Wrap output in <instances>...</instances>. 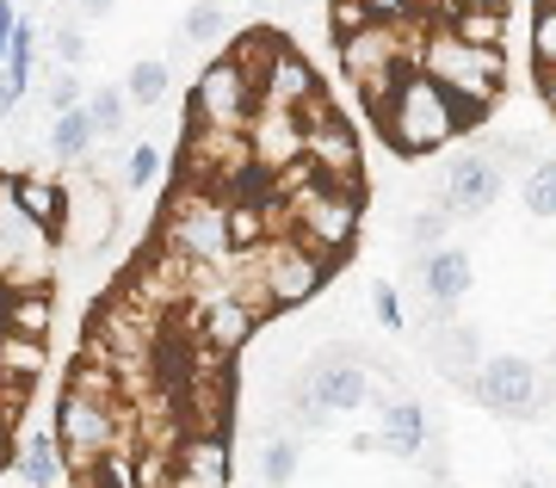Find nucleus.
<instances>
[{
	"mask_svg": "<svg viewBox=\"0 0 556 488\" xmlns=\"http://www.w3.org/2000/svg\"><path fill=\"white\" fill-rule=\"evenodd\" d=\"M285 223L291 235H303L316 254H328L334 266H346L358 229H365V186H334V179H309L285 198Z\"/></svg>",
	"mask_w": 556,
	"mask_h": 488,
	"instance_id": "obj_1",
	"label": "nucleus"
},
{
	"mask_svg": "<svg viewBox=\"0 0 556 488\" xmlns=\"http://www.w3.org/2000/svg\"><path fill=\"white\" fill-rule=\"evenodd\" d=\"M254 266H260V285L273 291L278 315H285V310H303V303H309V297H316L321 285L340 273L334 260L316 254V248H309L303 235H291V229H285V235H266V241L254 248Z\"/></svg>",
	"mask_w": 556,
	"mask_h": 488,
	"instance_id": "obj_2",
	"label": "nucleus"
},
{
	"mask_svg": "<svg viewBox=\"0 0 556 488\" xmlns=\"http://www.w3.org/2000/svg\"><path fill=\"white\" fill-rule=\"evenodd\" d=\"M118 439H124V409L93 402V396H80V390H62V402H56V446H62V458H68V476H87L105 451L118 446Z\"/></svg>",
	"mask_w": 556,
	"mask_h": 488,
	"instance_id": "obj_3",
	"label": "nucleus"
},
{
	"mask_svg": "<svg viewBox=\"0 0 556 488\" xmlns=\"http://www.w3.org/2000/svg\"><path fill=\"white\" fill-rule=\"evenodd\" d=\"M254 105H260V93H254V80H248V68H241L236 57L204 62L199 80H192V117H199V124H217V130H248Z\"/></svg>",
	"mask_w": 556,
	"mask_h": 488,
	"instance_id": "obj_4",
	"label": "nucleus"
},
{
	"mask_svg": "<svg viewBox=\"0 0 556 488\" xmlns=\"http://www.w3.org/2000/svg\"><path fill=\"white\" fill-rule=\"evenodd\" d=\"M291 396H309V402H321L328 414H346L358 409L365 396H371V372H365V352L358 347H328L309 365V372L291 384Z\"/></svg>",
	"mask_w": 556,
	"mask_h": 488,
	"instance_id": "obj_5",
	"label": "nucleus"
},
{
	"mask_svg": "<svg viewBox=\"0 0 556 488\" xmlns=\"http://www.w3.org/2000/svg\"><path fill=\"white\" fill-rule=\"evenodd\" d=\"M62 192H68V204H62L56 241H68L75 254H87V248H105V241L118 235V204H112V186H105L100 174H80L75 186H62Z\"/></svg>",
	"mask_w": 556,
	"mask_h": 488,
	"instance_id": "obj_6",
	"label": "nucleus"
},
{
	"mask_svg": "<svg viewBox=\"0 0 556 488\" xmlns=\"http://www.w3.org/2000/svg\"><path fill=\"white\" fill-rule=\"evenodd\" d=\"M477 402L482 409L507 414V421H532L544 409V390H538V365L519 359V352H495L477 372Z\"/></svg>",
	"mask_w": 556,
	"mask_h": 488,
	"instance_id": "obj_7",
	"label": "nucleus"
},
{
	"mask_svg": "<svg viewBox=\"0 0 556 488\" xmlns=\"http://www.w3.org/2000/svg\"><path fill=\"white\" fill-rule=\"evenodd\" d=\"M303 155H309V167L321 179H334V186H365V142H358L346 112L321 117V124H303Z\"/></svg>",
	"mask_w": 556,
	"mask_h": 488,
	"instance_id": "obj_8",
	"label": "nucleus"
},
{
	"mask_svg": "<svg viewBox=\"0 0 556 488\" xmlns=\"http://www.w3.org/2000/svg\"><path fill=\"white\" fill-rule=\"evenodd\" d=\"M501 192V161L495 155H457L445 174H439V204L452 216H477L489 211Z\"/></svg>",
	"mask_w": 556,
	"mask_h": 488,
	"instance_id": "obj_9",
	"label": "nucleus"
},
{
	"mask_svg": "<svg viewBox=\"0 0 556 488\" xmlns=\"http://www.w3.org/2000/svg\"><path fill=\"white\" fill-rule=\"evenodd\" d=\"M229 433H192L174 446V488H229Z\"/></svg>",
	"mask_w": 556,
	"mask_h": 488,
	"instance_id": "obj_10",
	"label": "nucleus"
},
{
	"mask_svg": "<svg viewBox=\"0 0 556 488\" xmlns=\"http://www.w3.org/2000/svg\"><path fill=\"white\" fill-rule=\"evenodd\" d=\"M248 142H254L260 167L278 174V167H291V161L303 155V117L278 112V105H254V117H248Z\"/></svg>",
	"mask_w": 556,
	"mask_h": 488,
	"instance_id": "obj_11",
	"label": "nucleus"
},
{
	"mask_svg": "<svg viewBox=\"0 0 556 488\" xmlns=\"http://www.w3.org/2000/svg\"><path fill=\"white\" fill-rule=\"evenodd\" d=\"M321 87V75L309 68V57H303L298 43H285L273 57V68H266V80H260V105H278V112H298L303 99Z\"/></svg>",
	"mask_w": 556,
	"mask_h": 488,
	"instance_id": "obj_12",
	"label": "nucleus"
},
{
	"mask_svg": "<svg viewBox=\"0 0 556 488\" xmlns=\"http://www.w3.org/2000/svg\"><path fill=\"white\" fill-rule=\"evenodd\" d=\"M470 278H477V266H470V254L452 248V241H433V248L420 254V285H427V297H433L439 310H452L457 297L470 291Z\"/></svg>",
	"mask_w": 556,
	"mask_h": 488,
	"instance_id": "obj_13",
	"label": "nucleus"
},
{
	"mask_svg": "<svg viewBox=\"0 0 556 488\" xmlns=\"http://www.w3.org/2000/svg\"><path fill=\"white\" fill-rule=\"evenodd\" d=\"M13 470H20L25 488H68V458H62V446H56V427L31 433L20 446V458H13Z\"/></svg>",
	"mask_w": 556,
	"mask_h": 488,
	"instance_id": "obj_14",
	"label": "nucleus"
},
{
	"mask_svg": "<svg viewBox=\"0 0 556 488\" xmlns=\"http://www.w3.org/2000/svg\"><path fill=\"white\" fill-rule=\"evenodd\" d=\"M433 372L445 377V384H464V390H477V328H439L433 334Z\"/></svg>",
	"mask_w": 556,
	"mask_h": 488,
	"instance_id": "obj_15",
	"label": "nucleus"
},
{
	"mask_svg": "<svg viewBox=\"0 0 556 488\" xmlns=\"http://www.w3.org/2000/svg\"><path fill=\"white\" fill-rule=\"evenodd\" d=\"M0 322H7V334L50 340V328H56V291H7L0 297Z\"/></svg>",
	"mask_w": 556,
	"mask_h": 488,
	"instance_id": "obj_16",
	"label": "nucleus"
},
{
	"mask_svg": "<svg viewBox=\"0 0 556 488\" xmlns=\"http://www.w3.org/2000/svg\"><path fill=\"white\" fill-rule=\"evenodd\" d=\"M383 451H396V458H415L420 446H427V414H420L415 396H390L383 402Z\"/></svg>",
	"mask_w": 556,
	"mask_h": 488,
	"instance_id": "obj_17",
	"label": "nucleus"
},
{
	"mask_svg": "<svg viewBox=\"0 0 556 488\" xmlns=\"http://www.w3.org/2000/svg\"><path fill=\"white\" fill-rule=\"evenodd\" d=\"M100 142V130H93V117H87V99H80L75 112H56L50 117V137H43V149L62 161V167H75V161H87V149Z\"/></svg>",
	"mask_w": 556,
	"mask_h": 488,
	"instance_id": "obj_18",
	"label": "nucleus"
},
{
	"mask_svg": "<svg viewBox=\"0 0 556 488\" xmlns=\"http://www.w3.org/2000/svg\"><path fill=\"white\" fill-rule=\"evenodd\" d=\"M13 198H20V211L31 216V223H43L50 235L62 229V204H68V192H62L50 174H13Z\"/></svg>",
	"mask_w": 556,
	"mask_h": 488,
	"instance_id": "obj_19",
	"label": "nucleus"
},
{
	"mask_svg": "<svg viewBox=\"0 0 556 488\" xmlns=\"http://www.w3.org/2000/svg\"><path fill=\"white\" fill-rule=\"evenodd\" d=\"M62 390H80V396H93V402H112V409H124V377H118V365H105V359H93V352H75V365H68V377H62Z\"/></svg>",
	"mask_w": 556,
	"mask_h": 488,
	"instance_id": "obj_20",
	"label": "nucleus"
},
{
	"mask_svg": "<svg viewBox=\"0 0 556 488\" xmlns=\"http://www.w3.org/2000/svg\"><path fill=\"white\" fill-rule=\"evenodd\" d=\"M223 38H229V7H223V0H192L186 20H179V43L211 50V43H223Z\"/></svg>",
	"mask_w": 556,
	"mask_h": 488,
	"instance_id": "obj_21",
	"label": "nucleus"
},
{
	"mask_svg": "<svg viewBox=\"0 0 556 488\" xmlns=\"http://www.w3.org/2000/svg\"><path fill=\"white\" fill-rule=\"evenodd\" d=\"M285 43H291V38H278V32H266V25H260V32H236V43H229V57H236L241 68H248V80H254V93H260V80H266V68H273V57L285 50Z\"/></svg>",
	"mask_w": 556,
	"mask_h": 488,
	"instance_id": "obj_22",
	"label": "nucleus"
},
{
	"mask_svg": "<svg viewBox=\"0 0 556 488\" xmlns=\"http://www.w3.org/2000/svg\"><path fill=\"white\" fill-rule=\"evenodd\" d=\"M298 464H303V446H298V439H285V433H273V439L260 446V458H254V476L266 488H291Z\"/></svg>",
	"mask_w": 556,
	"mask_h": 488,
	"instance_id": "obj_23",
	"label": "nucleus"
},
{
	"mask_svg": "<svg viewBox=\"0 0 556 488\" xmlns=\"http://www.w3.org/2000/svg\"><path fill=\"white\" fill-rule=\"evenodd\" d=\"M43 365H50V352H43V340H31V334H7L0 340V377H20V384H38Z\"/></svg>",
	"mask_w": 556,
	"mask_h": 488,
	"instance_id": "obj_24",
	"label": "nucleus"
},
{
	"mask_svg": "<svg viewBox=\"0 0 556 488\" xmlns=\"http://www.w3.org/2000/svg\"><path fill=\"white\" fill-rule=\"evenodd\" d=\"M87 117H93L100 137H118L124 124H130V93H124V87H93V93H87Z\"/></svg>",
	"mask_w": 556,
	"mask_h": 488,
	"instance_id": "obj_25",
	"label": "nucleus"
},
{
	"mask_svg": "<svg viewBox=\"0 0 556 488\" xmlns=\"http://www.w3.org/2000/svg\"><path fill=\"white\" fill-rule=\"evenodd\" d=\"M526 211H532L538 223L556 216V155L532 161V174H526Z\"/></svg>",
	"mask_w": 556,
	"mask_h": 488,
	"instance_id": "obj_26",
	"label": "nucleus"
},
{
	"mask_svg": "<svg viewBox=\"0 0 556 488\" xmlns=\"http://www.w3.org/2000/svg\"><path fill=\"white\" fill-rule=\"evenodd\" d=\"M124 93H130V105H161V93H167V62H161V57L130 62V80H124Z\"/></svg>",
	"mask_w": 556,
	"mask_h": 488,
	"instance_id": "obj_27",
	"label": "nucleus"
},
{
	"mask_svg": "<svg viewBox=\"0 0 556 488\" xmlns=\"http://www.w3.org/2000/svg\"><path fill=\"white\" fill-rule=\"evenodd\" d=\"M43 99H50V112H75L80 99H87V87H80V75H75V62H62L56 75H50Z\"/></svg>",
	"mask_w": 556,
	"mask_h": 488,
	"instance_id": "obj_28",
	"label": "nucleus"
},
{
	"mask_svg": "<svg viewBox=\"0 0 556 488\" xmlns=\"http://www.w3.org/2000/svg\"><path fill=\"white\" fill-rule=\"evenodd\" d=\"M155 174H161V149H155V142H137L130 161H124V186L142 192V186H155Z\"/></svg>",
	"mask_w": 556,
	"mask_h": 488,
	"instance_id": "obj_29",
	"label": "nucleus"
},
{
	"mask_svg": "<svg viewBox=\"0 0 556 488\" xmlns=\"http://www.w3.org/2000/svg\"><path fill=\"white\" fill-rule=\"evenodd\" d=\"M50 50H56L62 62H80V57H87V25H80V20H56V32H50Z\"/></svg>",
	"mask_w": 556,
	"mask_h": 488,
	"instance_id": "obj_30",
	"label": "nucleus"
},
{
	"mask_svg": "<svg viewBox=\"0 0 556 488\" xmlns=\"http://www.w3.org/2000/svg\"><path fill=\"white\" fill-rule=\"evenodd\" d=\"M445 204H439V211H420V216H402V235H408V241H427V248H433L439 235H445Z\"/></svg>",
	"mask_w": 556,
	"mask_h": 488,
	"instance_id": "obj_31",
	"label": "nucleus"
},
{
	"mask_svg": "<svg viewBox=\"0 0 556 488\" xmlns=\"http://www.w3.org/2000/svg\"><path fill=\"white\" fill-rule=\"evenodd\" d=\"M371 303H378V322H383L390 334H402V328H408V315H402L396 285H383V278H378V285H371Z\"/></svg>",
	"mask_w": 556,
	"mask_h": 488,
	"instance_id": "obj_32",
	"label": "nucleus"
},
{
	"mask_svg": "<svg viewBox=\"0 0 556 488\" xmlns=\"http://www.w3.org/2000/svg\"><path fill=\"white\" fill-rule=\"evenodd\" d=\"M532 80H538V99H544V112L556 117V62H532Z\"/></svg>",
	"mask_w": 556,
	"mask_h": 488,
	"instance_id": "obj_33",
	"label": "nucleus"
},
{
	"mask_svg": "<svg viewBox=\"0 0 556 488\" xmlns=\"http://www.w3.org/2000/svg\"><path fill=\"white\" fill-rule=\"evenodd\" d=\"M20 99H25V87L13 75H7V68H0V124H7V117L20 112Z\"/></svg>",
	"mask_w": 556,
	"mask_h": 488,
	"instance_id": "obj_34",
	"label": "nucleus"
},
{
	"mask_svg": "<svg viewBox=\"0 0 556 488\" xmlns=\"http://www.w3.org/2000/svg\"><path fill=\"white\" fill-rule=\"evenodd\" d=\"M105 13H112V0H80V7H75V20H80V25L105 20Z\"/></svg>",
	"mask_w": 556,
	"mask_h": 488,
	"instance_id": "obj_35",
	"label": "nucleus"
},
{
	"mask_svg": "<svg viewBox=\"0 0 556 488\" xmlns=\"http://www.w3.org/2000/svg\"><path fill=\"white\" fill-rule=\"evenodd\" d=\"M241 7H273V0H241Z\"/></svg>",
	"mask_w": 556,
	"mask_h": 488,
	"instance_id": "obj_36",
	"label": "nucleus"
},
{
	"mask_svg": "<svg viewBox=\"0 0 556 488\" xmlns=\"http://www.w3.org/2000/svg\"><path fill=\"white\" fill-rule=\"evenodd\" d=\"M514 488H538V483H514Z\"/></svg>",
	"mask_w": 556,
	"mask_h": 488,
	"instance_id": "obj_37",
	"label": "nucleus"
},
{
	"mask_svg": "<svg viewBox=\"0 0 556 488\" xmlns=\"http://www.w3.org/2000/svg\"><path fill=\"white\" fill-rule=\"evenodd\" d=\"M0 340H7V322H0Z\"/></svg>",
	"mask_w": 556,
	"mask_h": 488,
	"instance_id": "obj_38",
	"label": "nucleus"
}]
</instances>
